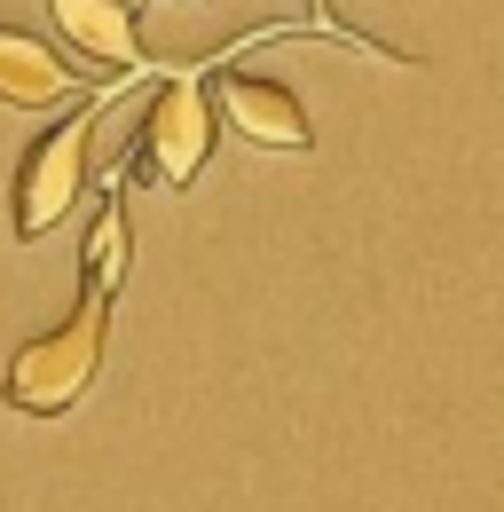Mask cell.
<instances>
[{"instance_id":"2","label":"cell","mask_w":504,"mask_h":512,"mask_svg":"<svg viewBox=\"0 0 504 512\" xmlns=\"http://www.w3.org/2000/svg\"><path fill=\"white\" fill-rule=\"evenodd\" d=\"M103 103V95H95ZM95 103H79L71 119L40 134L16 166V237H48L63 213L79 205V182H87V142H95Z\"/></svg>"},{"instance_id":"7","label":"cell","mask_w":504,"mask_h":512,"mask_svg":"<svg viewBox=\"0 0 504 512\" xmlns=\"http://www.w3.org/2000/svg\"><path fill=\"white\" fill-rule=\"evenodd\" d=\"M126 260H134V237H126V205H103L95 229H87V284L95 292H119Z\"/></svg>"},{"instance_id":"1","label":"cell","mask_w":504,"mask_h":512,"mask_svg":"<svg viewBox=\"0 0 504 512\" xmlns=\"http://www.w3.org/2000/svg\"><path fill=\"white\" fill-rule=\"evenodd\" d=\"M103 331H111V292H79V308L56 323V331H40L32 347H16V363H8V410H24V418H63L87 379H95V363H103Z\"/></svg>"},{"instance_id":"6","label":"cell","mask_w":504,"mask_h":512,"mask_svg":"<svg viewBox=\"0 0 504 512\" xmlns=\"http://www.w3.org/2000/svg\"><path fill=\"white\" fill-rule=\"evenodd\" d=\"M71 95H79V71L63 64L48 40L0 24V103H16V111H48V103H71Z\"/></svg>"},{"instance_id":"4","label":"cell","mask_w":504,"mask_h":512,"mask_svg":"<svg viewBox=\"0 0 504 512\" xmlns=\"http://www.w3.org/2000/svg\"><path fill=\"white\" fill-rule=\"evenodd\" d=\"M221 119L245 134L252 150H284V158L315 150L300 95H292L284 79H260V71H221Z\"/></svg>"},{"instance_id":"5","label":"cell","mask_w":504,"mask_h":512,"mask_svg":"<svg viewBox=\"0 0 504 512\" xmlns=\"http://www.w3.org/2000/svg\"><path fill=\"white\" fill-rule=\"evenodd\" d=\"M56 32L103 71H142V32H134V0H48Z\"/></svg>"},{"instance_id":"3","label":"cell","mask_w":504,"mask_h":512,"mask_svg":"<svg viewBox=\"0 0 504 512\" xmlns=\"http://www.w3.org/2000/svg\"><path fill=\"white\" fill-rule=\"evenodd\" d=\"M213 158V103L197 79H174L150 111H142V134H134V166L158 182V190H189Z\"/></svg>"}]
</instances>
